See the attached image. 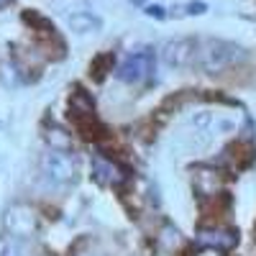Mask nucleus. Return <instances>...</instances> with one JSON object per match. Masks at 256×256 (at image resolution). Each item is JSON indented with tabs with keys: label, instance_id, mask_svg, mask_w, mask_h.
<instances>
[{
	"label": "nucleus",
	"instance_id": "nucleus-1",
	"mask_svg": "<svg viewBox=\"0 0 256 256\" xmlns=\"http://www.w3.org/2000/svg\"><path fill=\"white\" fill-rule=\"evenodd\" d=\"M246 56L244 46L238 44H233V41H208V44L200 49L198 54V64H200V70L208 72V74H218L228 67H233L236 62H241Z\"/></svg>",
	"mask_w": 256,
	"mask_h": 256
},
{
	"label": "nucleus",
	"instance_id": "nucleus-2",
	"mask_svg": "<svg viewBox=\"0 0 256 256\" xmlns=\"http://www.w3.org/2000/svg\"><path fill=\"white\" fill-rule=\"evenodd\" d=\"M41 172H44V177L54 184H70L80 174V164H77V156H72L70 152L49 148V152L41 156Z\"/></svg>",
	"mask_w": 256,
	"mask_h": 256
},
{
	"label": "nucleus",
	"instance_id": "nucleus-3",
	"mask_svg": "<svg viewBox=\"0 0 256 256\" xmlns=\"http://www.w3.org/2000/svg\"><path fill=\"white\" fill-rule=\"evenodd\" d=\"M3 228H6L8 236L31 238V236H36V230H38V216H36L34 208L16 202V205L6 208V212H3Z\"/></svg>",
	"mask_w": 256,
	"mask_h": 256
},
{
	"label": "nucleus",
	"instance_id": "nucleus-4",
	"mask_svg": "<svg viewBox=\"0 0 256 256\" xmlns=\"http://www.w3.org/2000/svg\"><path fill=\"white\" fill-rule=\"evenodd\" d=\"M154 64H156L154 49H148V46L136 49V52L128 54L123 59V64L118 67V80L120 82H128V84L144 82V80H148V77L154 74Z\"/></svg>",
	"mask_w": 256,
	"mask_h": 256
},
{
	"label": "nucleus",
	"instance_id": "nucleus-5",
	"mask_svg": "<svg viewBox=\"0 0 256 256\" xmlns=\"http://www.w3.org/2000/svg\"><path fill=\"white\" fill-rule=\"evenodd\" d=\"M195 52H198V41L195 38H172L162 46V62L169 70H184L195 62Z\"/></svg>",
	"mask_w": 256,
	"mask_h": 256
},
{
	"label": "nucleus",
	"instance_id": "nucleus-6",
	"mask_svg": "<svg viewBox=\"0 0 256 256\" xmlns=\"http://www.w3.org/2000/svg\"><path fill=\"white\" fill-rule=\"evenodd\" d=\"M198 241L208 248H216V251H228L238 244V230H230V228H202L198 233Z\"/></svg>",
	"mask_w": 256,
	"mask_h": 256
},
{
	"label": "nucleus",
	"instance_id": "nucleus-7",
	"mask_svg": "<svg viewBox=\"0 0 256 256\" xmlns=\"http://www.w3.org/2000/svg\"><path fill=\"white\" fill-rule=\"evenodd\" d=\"M67 26L72 34H98L102 28V18L90 10H77L67 18Z\"/></svg>",
	"mask_w": 256,
	"mask_h": 256
},
{
	"label": "nucleus",
	"instance_id": "nucleus-8",
	"mask_svg": "<svg viewBox=\"0 0 256 256\" xmlns=\"http://www.w3.org/2000/svg\"><path fill=\"white\" fill-rule=\"evenodd\" d=\"M218 184H220V177H218L216 169H210V166L195 169V190L200 192L202 198H212V195H216Z\"/></svg>",
	"mask_w": 256,
	"mask_h": 256
},
{
	"label": "nucleus",
	"instance_id": "nucleus-9",
	"mask_svg": "<svg viewBox=\"0 0 256 256\" xmlns=\"http://www.w3.org/2000/svg\"><path fill=\"white\" fill-rule=\"evenodd\" d=\"M92 113H95V100L82 88H74V92L70 95V116H92Z\"/></svg>",
	"mask_w": 256,
	"mask_h": 256
},
{
	"label": "nucleus",
	"instance_id": "nucleus-10",
	"mask_svg": "<svg viewBox=\"0 0 256 256\" xmlns=\"http://www.w3.org/2000/svg\"><path fill=\"white\" fill-rule=\"evenodd\" d=\"M110 70H113V54H110V52H102V54H98V56L90 62V74H92V80H98V82H102L105 74H108Z\"/></svg>",
	"mask_w": 256,
	"mask_h": 256
},
{
	"label": "nucleus",
	"instance_id": "nucleus-11",
	"mask_svg": "<svg viewBox=\"0 0 256 256\" xmlns=\"http://www.w3.org/2000/svg\"><path fill=\"white\" fill-rule=\"evenodd\" d=\"M233 148V152H236V154H233V166H236V169H246L251 162H254V146L248 144V141H241V144H233L230 146Z\"/></svg>",
	"mask_w": 256,
	"mask_h": 256
},
{
	"label": "nucleus",
	"instance_id": "nucleus-12",
	"mask_svg": "<svg viewBox=\"0 0 256 256\" xmlns=\"http://www.w3.org/2000/svg\"><path fill=\"white\" fill-rule=\"evenodd\" d=\"M46 144L52 148H56V152H70V148H72V136L54 126V128H49V131H46Z\"/></svg>",
	"mask_w": 256,
	"mask_h": 256
},
{
	"label": "nucleus",
	"instance_id": "nucleus-13",
	"mask_svg": "<svg viewBox=\"0 0 256 256\" xmlns=\"http://www.w3.org/2000/svg\"><path fill=\"white\" fill-rule=\"evenodd\" d=\"M24 20H26L28 26H34L36 31H41V34H52V36H54V31H56L52 20L44 18L38 10H24Z\"/></svg>",
	"mask_w": 256,
	"mask_h": 256
},
{
	"label": "nucleus",
	"instance_id": "nucleus-14",
	"mask_svg": "<svg viewBox=\"0 0 256 256\" xmlns=\"http://www.w3.org/2000/svg\"><path fill=\"white\" fill-rule=\"evenodd\" d=\"M0 256H24V246H20V238L16 236H0Z\"/></svg>",
	"mask_w": 256,
	"mask_h": 256
},
{
	"label": "nucleus",
	"instance_id": "nucleus-15",
	"mask_svg": "<svg viewBox=\"0 0 256 256\" xmlns=\"http://www.w3.org/2000/svg\"><path fill=\"white\" fill-rule=\"evenodd\" d=\"M162 244H164L166 248H174V246H180V244H182L180 230H177L174 226H164V228H162Z\"/></svg>",
	"mask_w": 256,
	"mask_h": 256
},
{
	"label": "nucleus",
	"instance_id": "nucleus-16",
	"mask_svg": "<svg viewBox=\"0 0 256 256\" xmlns=\"http://www.w3.org/2000/svg\"><path fill=\"white\" fill-rule=\"evenodd\" d=\"M174 10H177L174 16H202V13H208V6L202 3V0H192V3L180 6V8H174Z\"/></svg>",
	"mask_w": 256,
	"mask_h": 256
},
{
	"label": "nucleus",
	"instance_id": "nucleus-17",
	"mask_svg": "<svg viewBox=\"0 0 256 256\" xmlns=\"http://www.w3.org/2000/svg\"><path fill=\"white\" fill-rule=\"evenodd\" d=\"M144 13H146V16H152V18H159V20H162V18H166V10H164L162 6H146V10H144Z\"/></svg>",
	"mask_w": 256,
	"mask_h": 256
},
{
	"label": "nucleus",
	"instance_id": "nucleus-18",
	"mask_svg": "<svg viewBox=\"0 0 256 256\" xmlns=\"http://www.w3.org/2000/svg\"><path fill=\"white\" fill-rule=\"evenodd\" d=\"M198 256H223V251H216V248H205V251H200Z\"/></svg>",
	"mask_w": 256,
	"mask_h": 256
},
{
	"label": "nucleus",
	"instance_id": "nucleus-19",
	"mask_svg": "<svg viewBox=\"0 0 256 256\" xmlns=\"http://www.w3.org/2000/svg\"><path fill=\"white\" fill-rule=\"evenodd\" d=\"M13 0H0V8H6V6H10Z\"/></svg>",
	"mask_w": 256,
	"mask_h": 256
}]
</instances>
